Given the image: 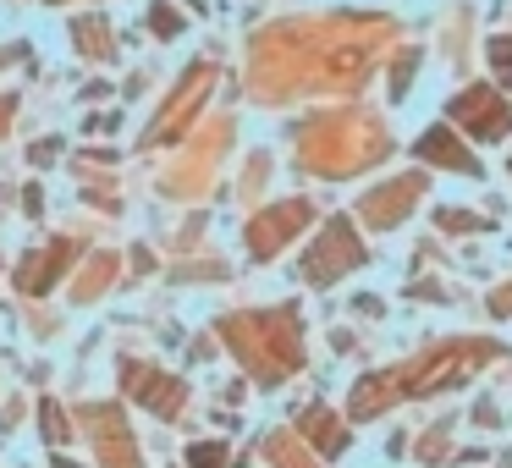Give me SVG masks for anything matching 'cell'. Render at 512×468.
<instances>
[{"label": "cell", "instance_id": "ac0fdd59", "mask_svg": "<svg viewBox=\"0 0 512 468\" xmlns=\"http://www.w3.org/2000/svg\"><path fill=\"white\" fill-rule=\"evenodd\" d=\"M188 463L193 468H226V446L221 441H204V446H193V452H188Z\"/></svg>", "mask_w": 512, "mask_h": 468}, {"label": "cell", "instance_id": "603a6c76", "mask_svg": "<svg viewBox=\"0 0 512 468\" xmlns=\"http://www.w3.org/2000/svg\"><path fill=\"white\" fill-rule=\"evenodd\" d=\"M12 111H17V94H0V138H6V127H12Z\"/></svg>", "mask_w": 512, "mask_h": 468}, {"label": "cell", "instance_id": "30bf717a", "mask_svg": "<svg viewBox=\"0 0 512 468\" xmlns=\"http://www.w3.org/2000/svg\"><path fill=\"white\" fill-rule=\"evenodd\" d=\"M204 83H210V67H193V72H188V83H182V100H171V105H166V116H160V122L149 127V138H171V127L188 122V111L204 100Z\"/></svg>", "mask_w": 512, "mask_h": 468}, {"label": "cell", "instance_id": "5b68a950", "mask_svg": "<svg viewBox=\"0 0 512 468\" xmlns=\"http://www.w3.org/2000/svg\"><path fill=\"white\" fill-rule=\"evenodd\" d=\"M446 116H452V122L463 127V133H474L479 144H501V138L512 133V105L501 100L496 89H485V83H474V89L452 94Z\"/></svg>", "mask_w": 512, "mask_h": 468}, {"label": "cell", "instance_id": "3957f363", "mask_svg": "<svg viewBox=\"0 0 512 468\" xmlns=\"http://www.w3.org/2000/svg\"><path fill=\"white\" fill-rule=\"evenodd\" d=\"M391 149V138L380 133V122H336V127H314L303 133V160L314 171H331V177H347V171L369 166Z\"/></svg>", "mask_w": 512, "mask_h": 468}, {"label": "cell", "instance_id": "ffe728a7", "mask_svg": "<svg viewBox=\"0 0 512 468\" xmlns=\"http://www.w3.org/2000/svg\"><path fill=\"white\" fill-rule=\"evenodd\" d=\"M490 61H496V72L512 83V39H490Z\"/></svg>", "mask_w": 512, "mask_h": 468}, {"label": "cell", "instance_id": "2e32d148", "mask_svg": "<svg viewBox=\"0 0 512 468\" xmlns=\"http://www.w3.org/2000/svg\"><path fill=\"white\" fill-rule=\"evenodd\" d=\"M149 28H155L160 39H177V34H182V17L171 12L166 0H155V6H149Z\"/></svg>", "mask_w": 512, "mask_h": 468}, {"label": "cell", "instance_id": "7402d4cb", "mask_svg": "<svg viewBox=\"0 0 512 468\" xmlns=\"http://www.w3.org/2000/svg\"><path fill=\"white\" fill-rule=\"evenodd\" d=\"M490 314H501V320L512 314V281H507V287H496V292H490Z\"/></svg>", "mask_w": 512, "mask_h": 468}, {"label": "cell", "instance_id": "4fadbf2b", "mask_svg": "<svg viewBox=\"0 0 512 468\" xmlns=\"http://www.w3.org/2000/svg\"><path fill=\"white\" fill-rule=\"evenodd\" d=\"M303 435H314V452H325V457H342L347 452V424L331 419L325 408L303 413Z\"/></svg>", "mask_w": 512, "mask_h": 468}, {"label": "cell", "instance_id": "9a60e30c", "mask_svg": "<svg viewBox=\"0 0 512 468\" xmlns=\"http://www.w3.org/2000/svg\"><path fill=\"white\" fill-rule=\"evenodd\" d=\"M270 457H276V468H314L309 457L292 446V435H270Z\"/></svg>", "mask_w": 512, "mask_h": 468}, {"label": "cell", "instance_id": "ba28073f", "mask_svg": "<svg viewBox=\"0 0 512 468\" xmlns=\"http://www.w3.org/2000/svg\"><path fill=\"white\" fill-rule=\"evenodd\" d=\"M413 155H419L424 166H446V171H463V177H479V160L463 149V138H457L452 127H430Z\"/></svg>", "mask_w": 512, "mask_h": 468}, {"label": "cell", "instance_id": "d6986e66", "mask_svg": "<svg viewBox=\"0 0 512 468\" xmlns=\"http://www.w3.org/2000/svg\"><path fill=\"white\" fill-rule=\"evenodd\" d=\"M479 215H468V210H441V232H479Z\"/></svg>", "mask_w": 512, "mask_h": 468}, {"label": "cell", "instance_id": "6da1fadb", "mask_svg": "<svg viewBox=\"0 0 512 468\" xmlns=\"http://www.w3.org/2000/svg\"><path fill=\"white\" fill-rule=\"evenodd\" d=\"M490 358H496V342H441V347H430V353L408 358V364H397V369L364 375L353 386V419H375V413H386L391 402H402V397H424V391L457 386V380L474 375Z\"/></svg>", "mask_w": 512, "mask_h": 468}, {"label": "cell", "instance_id": "8992f818", "mask_svg": "<svg viewBox=\"0 0 512 468\" xmlns=\"http://www.w3.org/2000/svg\"><path fill=\"white\" fill-rule=\"evenodd\" d=\"M424 188H430V177H397V182H380V188L364 193V204H358V215H364V226H375V232H391V226L408 221V210L424 199Z\"/></svg>", "mask_w": 512, "mask_h": 468}, {"label": "cell", "instance_id": "44dd1931", "mask_svg": "<svg viewBox=\"0 0 512 468\" xmlns=\"http://www.w3.org/2000/svg\"><path fill=\"white\" fill-rule=\"evenodd\" d=\"M441 452H446V424H435V430L424 435V457H430V463H435V457H441Z\"/></svg>", "mask_w": 512, "mask_h": 468}, {"label": "cell", "instance_id": "9c48e42d", "mask_svg": "<svg viewBox=\"0 0 512 468\" xmlns=\"http://www.w3.org/2000/svg\"><path fill=\"white\" fill-rule=\"evenodd\" d=\"M127 391H133L138 402H144V408H155L160 419H171V413L182 408V397H188V391H182V380H171V375H155V369H127Z\"/></svg>", "mask_w": 512, "mask_h": 468}, {"label": "cell", "instance_id": "8fae6325", "mask_svg": "<svg viewBox=\"0 0 512 468\" xmlns=\"http://www.w3.org/2000/svg\"><path fill=\"white\" fill-rule=\"evenodd\" d=\"M94 424H100V457L111 468H138V452H133V441H127V430H122V419H116L111 408H100L94 413Z\"/></svg>", "mask_w": 512, "mask_h": 468}, {"label": "cell", "instance_id": "e0dca14e", "mask_svg": "<svg viewBox=\"0 0 512 468\" xmlns=\"http://www.w3.org/2000/svg\"><path fill=\"white\" fill-rule=\"evenodd\" d=\"M413 67H419V50H402V61H397V72H391V100H402L408 94V78H413Z\"/></svg>", "mask_w": 512, "mask_h": 468}, {"label": "cell", "instance_id": "52a82bcc", "mask_svg": "<svg viewBox=\"0 0 512 468\" xmlns=\"http://www.w3.org/2000/svg\"><path fill=\"white\" fill-rule=\"evenodd\" d=\"M309 215H314V210H309L303 199L265 210L259 221H248V254H254V259H270L281 243H287V237H298V232H303V221H309Z\"/></svg>", "mask_w": 512, "mask_h": 468}, {"label": "cell", "instance_id": "5bb4252c", "mask_svg": "<svg viewBox=\"0 0 512 468\" xmlns=\"http://www.w3.org/2000/svg\"><path fill=\"white\" fill-rule=\"evenodd\" d=\"M72 39H78V50L83 56H94V61H105L111 56V23H105V17H78V23H72Z\"/></svg>", "mask_w": 512, "mask_h": 468}, {"label": "cell", "instance_id": "277c9868", "mask_svg": "<svg viewBox=\"0 0 512 468\" xmlns=\"http://www.w3.org/2000/svg\"><path fill=\"white\" fill-rule=\"evenodd\" d=\"M358 265H364V243H358V232L347 221H331L320 232V243L303 254V281H309V287H331V281L353 276Z\"/></svg>", "mask_w": 512, "mask_h": 468}, {"label": "cell", "instance_id": "7c38bea8", "mask_svg": "<svg viewBox=\"0 0 512 468\" xmlns=\"http://www.w3.org/2000/svg\"><path fill=\"white\" fill-rule=\"evenodd\" d=\"M61 259H72V248H67V243H56L50 254H28V259H23V270H17V287H23V292H45L50 281L61 276Z\"/></svg>", "mask_w": 512, "mask_h": 468}, {"label": "cell", "instance_id": "7a4b0ae2", "mask_svg": "<svg viewBox=\"0 0 512 468\" xmlns=\"http://www.w3.org/2000/svg\"><path fill=\"white\" fill-rule=\"evenodd\" d=\"M226 342L237 347L248 369L259 380H281L303 364V336H298V314L276 309V314H237V320L221 325Z\"/></svg>", "mask_w": 512, "mask_h": 468}]
</instances>
